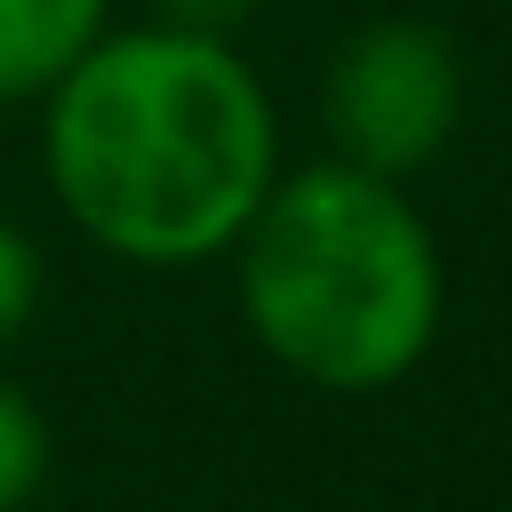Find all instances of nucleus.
I'll list each match as a JSON object with an SVG mask.
<instances>
[{
    "instance_id": "7ed1b4c3",
    "label": "nucleus",
    "mask_w": 512,
    "mask_h": 512,
    "mask_svg": "<svg viewBox=\"0 0 512 512\" xmlns=\"http://www.w3.org/2000/svg\"><path fill=\"white\" fill-rule=\"evenodd\" d=\"M328 128L352 168L408 176L456 128V48L432 24H368L328 64Z\"/></svg>"
},
{
    "instance_id": "39448f33",
    "label": "nucleus",
    "mask_w": 512,
    "mask_h": 512,
    "mask_svg": "<svg viewBox=\"0 0 512 512\" xmlns=\"http://www.w3.org/2000/svg\"><path fill=\"white\" fill-rule=\"evenodd\" d=\"M40 464H48V432H40V416L0 384V512H16V504L40 488Z\"/></svg>"
},
{
    "instance_id": "f03ea898",
    "label": "nucleus",
    "mask_w": 512,
    "mask_h": 512,
    "mask_svg": "<svg viewBox=\"0 0 512 512\" xmlns=\"http://www.w3.org/2000/svg\"><path fill=\"white\" fill-rule=\"evenodd\" d=\"M240 304L264 352L328 392L408 376L440 320V256L392 176L304 168L240 224Z\"/></svg>"
},
{
    "instance_id": "423d86ee",
    "label": "nucleus",
    "mask_w": 512,
    "mask_h": 512,
    "mask_svg": "<svg viewBox=\"0 0 512 512\" xmlns=\"http://www.w3.org/2000/svg\"><path fill=\"white\" fill-rule=\"evenodd\" d=\"M32 296H40V256L16 224H0V344L32 320Z\"/></svg>"
},
{
    "instance_id": "0eeeda50",
    "label": "nucleus",
    "mask_w": 512,
    "mask_h": 512,
    "mask_svg": "<svg viewBox=\"0 0 512 512\" xmlns=\"http://www.w3.org/2000/svg\"><path fill=\"white\" fill-rule=\"evenodd\" d=\"M160 8V24H176V32H208V40H232L264 0H152Z\"/></svg>"
},
{
    "instance_id": "20e7f679",
    "label": "nucleus",
    "mask_w": 512,
    "mask_h": 512,
    "mask_svg": "<svg viewBox=\"0 0 512 512\" xmlns=\"http://www.w3.org/2000/svg\"><path fill=\"white\" fill-rule=\"evenodd\" d=\"M104 0H0V96L56 88V72L96 40Z\"/></svg>"
},
{
    "instance_id": "f257e3e1",
    "label": "nucleus",
    "mask_w": 512,
    "mask_h": 512,
    "mask_svg": "<svg viewBox=\"0 0 512 512\" xmlns=\"http://www.w3.org/2000/svg\"><path fill=\"white\" fill-rule=\"evenodd\" d=\"M48 176L112 256H216L272 192V104L208 32L152 24L104 48L88 40L56 72Z\"/></svg>"
}]
</instances>
